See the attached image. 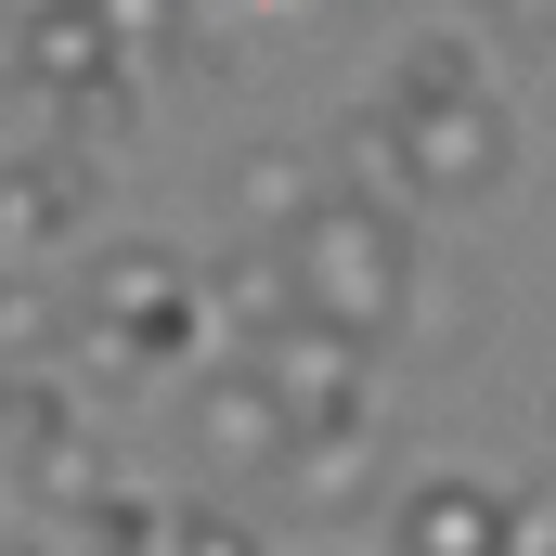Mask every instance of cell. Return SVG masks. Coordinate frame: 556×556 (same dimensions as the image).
<instances>
[{"label": "cell", "instance_id": "cell-10", "mask_svg": "<svg viewBox=\"0 0 556 556\" xmlns=\"http://www.w3.org/2000/svg\"><path fill=\"white\" fill-rule=\"evenodd\" d=\"M220 194H233V220H260V233L285 247V233H298V220H311L337 181H324V155H298V142H260V155H233V181H220Z\"/></svg>", "mask_w": 556, "mask_h": 556}, {"label": "cell", "instance_id": "cell-1", "mask_svg": "<svg viewBox=\"0 0 556 556\" xmlns=\"http://www.w3.org/2000/svg\"><path fill=\"white\" fill-rule=\"evenodd\" d=\"M207 285L181 273L168 247H104L91 273H78V363L104 376V389H142V376H168V363H194L207 350Z\"/></svg>", "mask_w": 556, "mask_h": 556}, {"label": "cell", "instance_id": "cell-13", "mask_svg": "<svg viewBox=\"0 0 556 556\" xmlns=\"http://www.w3.org/2000/svg\"><path fill=\"white\" fill-rule=\"evenodd\" d=\"M440 91H492V78H479V52H466L453 26L402 39V65H389V104H440Z\"/></svg>", "mask_w": 556, "mask_h": 556}, {"label": "cell", "instance_id": "cell-7", "mask_svg": "<svg viewBox=\"0 0 556 556\" xmlns=\"http://www.w3.org/2000/svg\"><path fill=\"white\" fill-rule=\"evenodd\" d=\"M389 544H402V556H505V544H518V505H505L492 479H402Z\"/></svg>", "mask_w": 556, "mask_h": 556}, {"label": "cell", "instance_id": "cell-4", "mask_svg": "<svg viewBox=\"0 0 556 556\" xmlns=\"http://www.w3.org/2000/svg\"><path fill=\"white\" fill-rule=\"evenodd\" d=\"M181 415H194V466H207V479H285V466H298V415H285V389L247 350L207 363V376L181 389Z\"/></svg>", "mask_w": 556, "mask_h": 556}, {"label": "cell", "instance_id": "cell-16", "mask_svg": "<svg viewBox=\"0 0 556 556\" xmlns=\"http://www.w3.org/2000/svg\"><path fill=\"white\" fill-rule=\"evenodd\" d=\"M505 556H556V479H544V492H518V544H505Z\"/></svg>", "mask_w": 556, "mask_h": 556}, {"label": "cell", "instance_id": "cell-18", "mask_svg": "<svg viewBox=\"0 0 556 556\" xmlns=\"http://www.w3.org/2000/svg\"><path fill=\"white\" fill-rule=\"evenodd\" d=\"M0 556H39V544H26V531H13V518H0Z\"/></svg>", "mask_w": 556, "mask_h": 556}, {"label": "cell", "instance_id": "cell-17", "mask_svg": "<svg viewBox=\"0 0 556 556\" xmlns=\"http://www.w3.org/2000/svg\"><path fill=\"white\" fill-rule=\"evenodd\" d=\"M492 26L505 39H556V0H492Z\"/></svg>", "mask_w": 556, "mask_h": 556}, {"label": "cell", "instance_id": "cell-9", "mask_svg": "<svg viewBox=\"0 0 556 556\" xmlns=\"http://www.w3.org/2000/svg\"><path fill=\"white\" fill-rule=\"evenodd\" d=\"M207 311L233 324V350H260V337H285V324H298V260H285L273 233H260V247H233V260L207 273Z\"/></svg>", "mask_w": 556, "mask_h": 556}, {"label": "cell", "instance_id": "cell-14", "mask_svg": "<svg viewBox=\"0 0 556 556\" xmlns=\"http://www.w3.org/2000/svg\"><path fill=\"white\" fill-rule=\"evenodd\" d=\"M91 26H104V52H117V65H155V52H181L194 0H91Z\"/></svg>", "mask_w": 556, "mask_h": 556}, {"label": "cell", "instance_id": "cell-6", "mask_svg": "<svg viewBox=\"0 0 556 556\" xmlns=\"http://www.w3.org/2000/svg\"><path fill=\"white\" fill-rule=\"evenodd\" d=\"M13 78H26L39 104H91V91H130V65L104 52L91 0H39V13H13Z\"/></svg>", "mask_w": 556, "mask_h": 556}, {"label": "cell", "instance_id": "cell-8", "mask_svg": "<svg viewBox=\"0 0 556 556\" xmlns=\"http://www.w3.org/2000/svg\"><path fill=\"white\" fill-rule=\"evenodd\" d=\"M78 207H91V168L52 142V155H13L0 168V273H39L65 233H78Z\"/></svg>", "mask_w": 556, "mask_h": 556}, {"label": "cell", "instance_id": "cell-2", "mask_svg": "<svg viewBox=\"0 0 556 556\" xmlns=\"http://www.w3.org/2000/svg\"><path fill=\"white\" fill-rule=\"evenodd\" d=\"M285 260H298V311L337 324V337H363V350L415 311V233H402V207H376L363 181H337V194L285 233Z\"/></svg>", "mask_w": 556, "mask_h": 556}, {"label": "cell", "instance_id": "cell-3", "mask_svg": "<svg viewBox=\"0 0 556 556\" xmlns=\"http://www.w3.org/2000/svg\"><path fill=\"white\" fill-rule=\"evenodd\" d=\"M376 155L415 207H492L505 168H518V117L492 91H440V104H389L376 117Z\"/></svg>", "mask_w": 556, "mask_h": 556}, {"label": "cell", "instance_id": "cell-15", "mask_svg": "<svg viewBox=\"0 0 556 556\" xmlns=\"http://www.w3.org/2000/svg\"><path fill=\"white\" fill-rule=\"evenodd\" d=\"M168 556H260V531L220 505H168Z\"/></svg>", "mask_w": 556, "mask_h": 556}, {"label": "cell", "instance_id": "cell-5", "mask_svg": "<svg viewBox=\"0 0 556 556\" xmlns=\"http://www.w3.org/2000/svg\"><path fill=\"white\" fill-rule=\"evenodd\" d=\"M247 363L285 389L298 440H311V427H363V415H376V389H363V337H337V324H311V311H298L285 337H260Z\"/></svg>", "mask_w": 556, "mask_h": 556}, {"label": "cell", "instance_id": "cell-12", "mask_svg": "<svg viewBox=\"0 0 556 556\" xmlns=\"http://www.w3.org/2000/svg\"><path fill=\"white\" fill-rule=\"evenodd\" d=\"M78 337V298H52L39 273H0V376H26V363H52Z\"/></svg>", "mask_w": 556, "mask_h": 556}, {"label": "cell", "instance_id": "cell-11", "mask_svg": "<svg viewBox=\"0 0 556 556\" xmlns=\"http://www.w3.org/2000/svg\"><path fill=\"white\" fill-rule=\"evenodd\" d=\"M285 479H298V492H311V505H363V492H376V479H389V440H376V415H363V427H311V440H298V466H285Z\"/></svg>", "mask_w": 556, "mask_h": 556}, {"label": "cell", "instance_id": "cell-19", "mask_svg": "<svg viewBox=\"0 0 556 556\" xmlns=\"http://www.w3.org/2000/svg\"><path fill=\"white\" fill-rule=\"evenodd\" d=\"M13 13H39V0H13Z\"/></svg>", "mask_w": 556, "mask_h": 556}]
</instances>
